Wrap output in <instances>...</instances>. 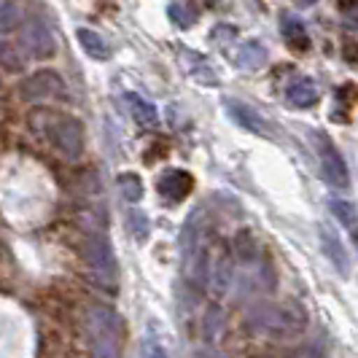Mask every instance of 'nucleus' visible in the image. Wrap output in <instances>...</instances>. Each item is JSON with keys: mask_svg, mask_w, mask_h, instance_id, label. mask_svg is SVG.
Returning a JSON list of instances; mask_svg holds the SVG:
<instances>
[{"mask_svg": "<svg viewBox=\"0 0 358 358\" xmlns=\"http://www.w3.org/2000/svg\"><path fill=\"white\" fill-rule=\"evenodd\" d=\"M205 340L208 342H215L218 337V331H221V326H224V318H221V310L218 307H210L208 310V315H205Z\"/></svg>", "mask_w": 358, "mask_h": 358, "instance_id": "18", "label": "nucleus"}, {"mask_svg": "<svg viewBox=\"0 0 358 358\" xmlns=\"http://www.w3.org/2000/svg\"><path fill=\"white\" fill-rule=\"evenodd\" d=\"M84 253H87V264L97 275V280L108 288L116 286V262H113V251H110L108 240H103L100 234H90Z\"/></svg>", "mask_w": 358, "mask_h": 358, "instance_id": "2", "label": "nucleus"}, {"mask_svg": "<svg viewBox=\"0 0 358 358\" xmlns=\"http://www.w3.org/2000/svg\"><path fill=\"white\" fill-rule=\"evenodd\" d=\"M227 108H229L232 119L243 127V129L256 132V135H269V124L253 110L251 106H243V103H237V100H227Z\"/></svg>", "mask_w": 358, "mask_h": 358, "instance_id": "9", "label": "nucleus"}, {"mask_svg": "<svg viewBox=\"0 0 358 358\" xmlns=\"http://www.w3.org/2000/svg\"><path fill=\"white\" fill-rule=\"evenodd\" d=\"M321 245H323V253L329 256V262L340 269L342 275H348V269H350L348 251H345V245H342L340 234L334 232V229H329L326 224H321Z\"/></svg>", "mask_w": 358, "mask_h": 358, "instance_id": "8", "label": "nucleus"}, {"mask_svg": "<svg viewBox=\"0 0 358 358\" xmlns=\"http://www.w3.org/2000/svg\"><path fill=\"white\" fill-rule=\"evenodd\" d=\"M127 227H129V232L135 234L138 240H143L145 234H148V221H145L143 213H129V218H127Z\"/></svg>", "mask_w": 358, "mask_h": 358, "instance_id": "20", "label": "nucleus"}, {"mask_svg": "<svg viewBox=\"0 0 358 358\" xmlns=\"http://www.w3.org/2000/svg\"><path fill=\"white\" fill-rule=\"evenodd\" d=\"M119 189H122L124 199H129V202H138V199L143 197V183H141V178L135 173L119 176Z\"/></svg>", "mask_w": 358, "mask_h": 358, "instance_id": "16", "label": "nucleus"}, {"mask_svg": "<svg viewBox=\"0 0 358 358\" xmlns=\"http://www.w3.org/2000/svg\"><path fill=\"white\" fill-rule=\"evenodd\" d=\"M145 358H167L162 345H145Z\"/></svg>", "mask_w": 358, "mask_h": 358, "instance_id": "21", "label": "nucleus"}, {"mask_svg": "<svg viewBox=\"0 0 358 358\" xmlns=\"http://www.w3.org/2000/svg\"><path fill=\"white\" fill-rule=\"evenodd\" d=\"M210 278H213V294H224L227 286H229V278H232V264H229V259H218L213 272H210Z\"/></svg>", "mask_w": 358, "mask_h": 358, "instance_id": "15", "label": "nucleus"}, {"mask_svg": "<svg viewBox=\"0 0 358 358\" xmlns=\"http://www.w3.org/2000/svg\"><path fill=\"white\" fill-rule=\"evenodd\" d=\"M237 59H240V65H243V68L256 71V68H262V65L267 62V52H264V46H262V43L251 41V43H245V46H243V52H240Z\"/></svg>", "mask_w": 358, "mask_h": 358, "instance_id": "13", "label": "nucleus"}, {"mask_svg": "<svg viewBox=\"0 0 358 358\" xmlns=\"http://www.w3.org/2000/svg\"><path fill=\"white\" fill-rule=\"evenodd\" d=\"M329 210L337 215L345 227H356L358 215H356V208H353L350 202H345V199H331V202H329Z\"/></svg>", "mask_w": 358, "mask_h": 358, "instance_id": "17", "label": "nucleus"}, {"mask_svg": "<svg viewBox=\"0 0 358 358\" xmlns=\"http://www.w3.org/2000/svg\"><path fill=\"white\" fill-rule=\"evenodd\" d=\"M288 100L296 108L315 106V103H318V87H315V81H310V78L294 81V84L288 87Z\"/></svg>", "mask_w": 358, "mask_h": 358, "instance_id": "10", "label": "nucleus"}, {"mask_svg": "<svg viewBox=\"0 0 358 358\" xmlns=\"http://www.w3.org/2000/svg\"><path fill=\"white\" fill-rule=\"evenodd\" d=\"M59 92V78L54 73H36L30 76L24 84H22V97L30 100V103H43Z\"/></svg>", "mask_w": 358, "mask_h": 358, "instance_id": "7", "label": "nucleus"}, {"mask_svg": "<svg viewBox=\"0 0 358 358\" xmlns=\"http://www.w3.org/2000/svg\"><path fill=\"white\" fill-rule=\"evenodd\" d=\"M22 43H24L27 52L36 54V57H49L54 52V38L41 19H30L22 27Z\"/></svg>", "mask_w": 358, "mask_h": 358, "instance_id": "5", "label": "nucleus"}, {"mask_svg": "<svg viewBox=\"0 0 358 358\" xmlns=\"http://www.w3.org/2000/svg\"><path fill=\"white\" fill-rule=\"evenodd\" d=\"M22 22V11H19L14 3H6L0 6V30H11Z\"/></svg>", "mask_w": 358, "mask_h": 358, "instance_id": "19", "label": "nucleus"}, {"mask_svg": "<svg viewBox=\"0 0 358 358\" xmlns=\"http://www.w3.org/2000/svg\"><path fill=\"white\" fill-rule=\"evenodd\" d=\"M157 189L164 199L170 202H180V199L189 197V192L194 189V178L186 173V170H170L157 180Z\"/></svg>", "mask_w": 358, "mask_h": 358, "instance_id": "6", "label": "nucleus"}, {"mask_svg": "<svg viewBox=\"0 0 358 358\" xmlns=\"http://www.w3.org/2000/svg\"><path fill=\"white\" fill-rule=\"evenodd\" d=\"M78 41L84 46V52L94 57V59H108L110 57V46L103 36H97L94 30H78Z\"/></svg>", "mask_w": 358, "mask_h": 358, "instance_id": "12", "label": "nucleus"}, {"mask_svg": "<svg viewBox=\"0 0 358 358\" xmlns=\"http://www.w3.org/2000/svg\"><path fill=\"white\" fill-rule=\"evenodd\" d=\"M54 145L68 157V159H78L81 157V148H84V132L81 124L76 119H59L57 124L49 129Z\"/></svg>", "mask_w": 358, "mask_h": 358, "instance_id": "3", "label": "nucleus"}, {"mask_svg": "<svg viewBox=\"0 0 358 358\" xmlns=\"http://www.w3.org/2000/svg\"><path fill=\"white\" fill-rule=\"evenodd\" d=\"M321 170H323V178L329 180L331 186H337V189H348L350 186V173H348V164L342 159V154L334 148V143H329L323 138H321Z\"/></svg>", "mask_w": 358, "mask_h": 358, "instance_id": "4", "label": "nucleus"}, {"mask_svg": "<svg viewBox=\"0 0 358 358\" xmlns=\"http://www.w3.org/2000/svg\"><path fill=\"white\" fill-rule=\"evenodd\" d=\"M283 36L288 38V43L294 49H307V33H305V24L299 22L296 17H286L283 19Z\"/></svg>", "mask_w": 358, "mask_h": 358, "instance_id": "14", "label": "nucleus"}, {"mask_svg": "<svg viewBox=\"0 0 358 358\" xmlns=\"http://www.w3.org/2000/svg\"><path fill=\"white\" fill-rule=\"evenodd\" d=\"M248 323L264 334H294L305 326L302 313L286 305H259L248 313Z\"/></svg>", "mask_w": 358, "mask_h": 358, "instance_id": "1", "label": "nucleus"}, {"mask_svg": "<svg viewBox=\"0 0 358 358\" xmlns=\"http://www.w3.org/2000/svg\"><path fill=\"white\" fill-rule=\"evenodd\" d=\"M127 103L132 110V119L141 127H157V108L151 106L148 100H143L141 94H127Z\"/></svg>", "mask_w": 358, "mask_h": 358, "instance_id": "11", "label": "nucleus"}]
</instances>
